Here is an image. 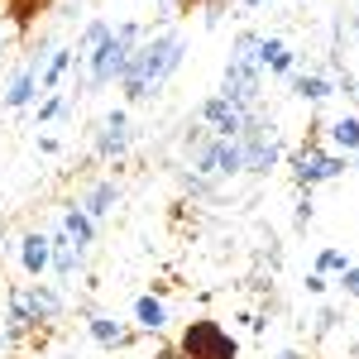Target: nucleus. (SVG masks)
<instances>
[{"mask_svg": "<svg viewBox=\"0 0 359 359\" xmlns=\"http://www.w3.org/2000/svg\"><path fill=\"white\" fill-rule=\"evenodd\" d=\"M182 57H187V39H182L177 29L144 34V43L130 53V67H125V77H120L125 101H149V96H158L168 86V77L182 67Z\"/></svg>", "mask_w": 359, "mask_h": 359, "instance_id": "obj_1", "label": "nucleus"}, {"mask_svg": "<svg viewBox=\"0 0 359 359\" xmlns=\"http://www.w3.org/2000/svg\"><path fill=\"white\" fill-rule=\"evenodd\" d=\"M139 43H144V25H135V20H125V25H115L91 53L82 57L86 62V86L91 91H101V86H115L120 77H125V67H130V53H135Z\"/></svg>", "mask_w": 359, "mask_h": 359, "instance_id": "obj_2", "label": "nucleus"}, {"mask_svg": "<svg viewBox=\"0 0 359 359\" xmlns=\"http://www.w3.org/2000/svg\"><path fill=\"white\" fill-rule=\"evenodd\" d=\"M287 168H292V182H297L302 192H311V187H321V182L345 177V172H350V158H345V154H335V149H326L321 139L311 135L302 149L287 158Z\"/></svg>", "mask_w": 359, "mask_h": 359, "instance_id": "obj_3", "label": "nucleus"}, {"mask_svg": "<svg viewBox=\"0 0 359 359\" xmlns=\"http://www.w3.org/2000/svg\"><path fill=\"white\" fill-rule=\"evenodd\" d=\"M172 345L182 350V359H240V340L225 331L216 316H196V321H187Z\"/></svg>", "mask_w": 359, "mask_h": 359, "instance_id": "obj_4", "label": "nucleus"}, {"mask_svg": "<svg viewBox=\"0 0 359 359\" xmlns=\"http://www.w3.org/2000/svg\"><path fill=\"white\" fill-rule=\"evenodd\" d=\"M240 158H245V172H254V177H269L273 168H283V144H278L273 125L264 120V115L254 111L245 120V130H240Z\"/></svg>", "mask_w": 359, "mask_h": 359, "instance_id": "obj_5", "label": "nucleus"}, {"mask_svg": "<svg viewBox=\"0 0 359 359\" xmlns=\"http://www.w3.org/2000/svg\"><path fill=\"white\" fill-rule=\"evenodd\" d=\"M230 106H240V111H259V96H264V67L254 62V57H230L221 72V91Z\"/></svg>", "mask_w": 359, "mask_h": 359, "instance_id": "obj_6", "label": "nucleus"}, {"mask_svg": "<svg viewBox=\"0 0 359 359\" xmlns=\"http://www.w3.org/2000/svg\"><path fill=\"white\" fill-rule=\"evenodd\" d=\"M192 172L206 177V182H221V177H240L245 172V158H240V144L235 139H201L192 144Z\"/></svg>", "mask_w": 359, "mask_h": 359, "instance_id": "obj_7", "label": "nucleus"}, {"mask_svg": "<svg viewBox=\"0 0 359 359\" xmlns=\"http://www.w3.org/2000/svg\"><path fill=\"white\" fill-rule=\"evenodd\" d=\"M254 111H240V106H230L225 96H206L201 106H196V120H201V130H211L216 139H240L245 130V120Z\"/></svg>", "mask_w": 359, "mask_h": 359, "instance_id": "obj_8", "label": "nucleus"}, {"mask_svg": "<svg viewBox=\"0 0 359 359\" xmlns=\"http://www.w3.org/2000/svg\"><path fill=\"white\" fill-rule=\"evenodd\" d=\"M130 120H125V111H111L106 120H101V130H96V158H125L130 154Z\"/></svg>", "mask_w": 359, "mask_h": 359, "instance_id": "obj_9", "label": "nucleus"}, {"mask_svg": "<svg viewBox=\"0 0 359 359\" xmlns=\"http://www.w3.org/2000/svg\"><path fill=\"white\" fill-rule=\"evenodd\" d=\"M39 96H43V91H39V67H34V62H25V67L5 82L0 106H5V111H29V106H39Z\"/></svg>", "mask_w": 359, "mask_h": 359, "instance_id": "obj_10", "label": "nucleus"}, {"mask_svg": "<svg viewBox=\"0 0 359 359\" xmlns=\"http://www.w3.org/2000/svg\"><path fill=\"white\" fill-rule=\"evenodd\" d=\"M254 62H259L264 72H273V77H292V72H297V53H292L283 39H273V34H259Z\"/></svg>", "mask_w": 359, "mask_h": 359, "instance_id": "obj_11", "label": "nucleus"}, {"mask_svg": "<svg viewBox=\"0 0 359 359\" xmlns=\"http://www.w3.org/2000/svg\"><path fill=\"white\" fill-rule=\"evenodd\" d=\"M48 264H53V245H48V235H43V230H25V235H20V269L39 283V278L48 273Z\"/></svg>", "mask_w": 359, "mask_h": 359, "instance_id": "obj_12", "label": "nucleus"}, {"mask_svg": "<svg viewBox=\"0 0 359 359\" xmlns=\"http://www.w3.org/2000/svg\"><path fill=\"white\" fill-rule=\"evenodd\" d=\"M48 245H53V269L57 283H77V273H82V259H86V249L72 245V235L67 230H57V235H48Z\"/></svg>", "mask_w": 359, "mask_h": 359, "instance_id": "obj_13", "label": "nucleus"}, {"mask_svg": "<svg viewBox=\"0 0 359 359\" xmlns=\"http://www.w3.org/2000/svg\"><path fill=\"white\" fill-rule=\"evenodd\" d=\"M86 335H91L101 350H125V345L135 340V331H130L125 321L106 316V311H91V316H86Z\"/></svg>", "mask_w": 359, "mask_h": 359, "instance_id": "obj_14", "label": "nucleus"}, {"mask_svg": "<svg viewBox=\"0 0 359 359\" xmlns=\"http://www.w3.org/2000/svg\"><path fill=\"white\" fill-rule=\"evenodd\" d=\"M287 82H292V96L306 101V106H321V101H331V96H335V82H331V77H321V72H292Z\"/></svg>", "mask_w": 359, "mask_h": 359, "instance_id": "obj_15", "label": "nucleus"}, {"mask_svg": "<svg viewBox=\"0 0 359 359\" xmlns=\"http://www.w3.org/2000/svg\"><path fill=\"white\" fill-rule=\"evenodd\" d=\"M77 206H82V211L91 216V221L111 216L115 206H120V182H115V177H106V182H96V187H91V192H86L82 201H77Z\"/></svg>", "mask_w": 359, "mask_h": 359, "instance_id": "obj_16", "label": "nucleus"}, {"mask_svg": "<svg viewBox=\"0 0 359 359\" xmlns=\"http://www.w3.org/2000/svg\"><path fill=\"white\" fill-rule=\"evenodd\" d=\"M163 326H168V306H163V297H154V292L135 297V331L158 335Z\"/></svg>", "mask_w": 359, "mask_h": 359, "instance_id": "obj_17", "label": "nucleus"}, {"mask_svg": "<svg viewBox=\"0 0 359 359\" xmlns=\"http://www.w3.org/2000/svg\"><path fill=\"white\" fill-rule=\"evenodd\" d=\"M72 67H77V48H57V53H48L43 72H39V91H43V96H53L57 82H62Z\"/></svg>", "mask_w": 359, "mask_h": 359, "instance_id": "obj_18", "label": "nucleus"}, {"mask_svg": "<svg viewBox=\"0 0 359 359\" xmlns=\"http://www.w3.org/2000/svg\"><path fill=\"white\" fill-rule=\"evenodd\" d=\"M43 10H48V0H0V20L15 25L20 34H29V25H34Z\"/></svg>", "mask_w": 359, "mask_h": 359, "instance_id": "obj_19", "label": "nucleus"}, {"mask_svg": "<svg viewBox=\"0 0 359 359\" xmlns=\"http://www.w3.org/2000/svg\"><path fill=\"white\" fill-rule=\"evenodd\" d=\"M62 230L72 235V245H77V249H91V245H96V221L86 216L77 201H72V206H62Z\"/></svg>", "mask_w": 359, "mask_h": 359, "instance_id": "obj_20", "label": "nucleus"}, {"mask_svg": "<svg viewBox=\"0 0 359 359\" xmlns=\"http://www.w3.org/2000/svg\"><path fill=\"white\" fill-rule=\"evenodd\" d=\"M326 135H331V144H335V154H359V115H340V120H331L326 125Z\"/></svg>", "mask_w": 359, "mask_h": 359, "instance_id": "obj_21", "label": "nucleus"}, {"mask_svg": "<svg viewBox=\"0 0 359 359\" xmlns=\"http://www.w3.org/2000/svg\"><path fill=\"white\" fill-rule=\"evenodd\" d=\"M350 264H355V259H350L345 249H335V245H326L321 254H316V273H326V278H340Z\"/></svg>", "mask_w": 359, "mask_h": 359, "instance_id": "obj_22", "label": "nucleus"}, {"mask_svg": "<svg viewBox=\"0 0 359 359\" xmlns=\"http://www.w3.org/2000/svg\"><path fill=\"white\" fill-rule=\"evenodd\" d=\"M57 115H67V96H43V101H39V106H34V130H39V125H53Z\"/></svg>", "mask_w": 359, "mask_h": 359, "instance_id": "obj_23", "label": "nucleus"}, {"mask_svg": "<svg viewBox=\"0 0 359 359\" xmlns=\"http://www.w3.org/2000/svg\"><path fill=\"white\" fill-rule=\"evenodd\" d=\"M111 29L115 25H106V20H91V25L82 29V39H77V57H86L96 43H101V39H106V34H111Z\"/></svg>", "mask_w": 359, "mask_h": 359, "instance_id": "obj_24", "label": "nucleus"}, {"mask_svg": "<svg viewBox=\"0 0 359 359\" xmlns=\"http://www.w3.org/2000/svg\"><path fill=\"white\" fill-rule=\"evenodd\" d=\"M254 48H259V34H254V29H245V34L235 39V48H230V57H254Z\"/></svg>", "mask_w": 359, "mask_h": 359, "instance_id": "obj_25", "label": "nucleus"}, {"mask_svg": "<svg viewBox=\"0 0 359 359\" xmlns=\"http://www.w3.org/2000/svg\"><path fill=\"white\" fill-rule=\"evenodd\" d=\"M292 221H297V225H311V221H316V201H311V192L297 196V211H292Z\"/></svg>", "mask_w": 359, "mask_h": 359, "instance_id": "obj_26", "label": "nucleus"}, {"mask_svg": "<svg viewBox=\"0 0 359 359\" xmlns=\"http://www.w3.org/2000/svg\"><path fill=\"white\" fill-rule=\"evenodd\" d=\"M335 283H340V292H345V297H359V264H350Z\"/></svg>", "mask_w": 359, "mask_h": 359, "instance_id": "obj_27", "label": "nucleus"}, {"mask_svg": "<svg viewBox=\"0 0 359 359\" xmlns=\"http://www.w3.org/2000/svg\"><path fill=\"white\" fill-rule=\"evenodd\" d=\"M335 326H340V311H335V306H326V311L316 316V335H331Z\"/></svg>", "mask_w": 359, "mask_h": 359, "instance_id": "obj_28", "label": "nucleus"}, {"mask_svg": "<svg viewBox=\"0 0 359 359\" xmlns=\"http://www.w3.org/2000/svg\"><path fill=\"white\" fill-rule=\"evenodd\" d=\"M326 287H331V278H326V273H316V269L306 273V292H311V297H321Z\"/></svg>", "mask_w": 359, "mask_h": 359, "instance_id": "obj_29", "label": "nucleus"}, {"mask_svg": "<svg viewBox=\"0 0 359 359\" xmlns=\"http://www.w3.org/2000/svg\"><path fill=\"white\" fill-rule=\"evenodd\" d=\"M154 359H182V350H177V345H158V350H154Z\"/></svg>", "mask_w": 359, "mask_h": 359, "instance_id": "obj_30", "label": "nucleus"}, {"mask_svg": "<svg viewBox=\"0 0 359 359\" xmlns=\"http://www.w3.org/2000/svg\"><path fill=\"white\" fill-rule=\"evenodd\" d=\"M39 154H57V139L53 135H39Z\"/></svg>", "mask_w": 359, "mask_h": 359, "instance_id": "obj_31", "label": "nucleus"}, {"mask_svg": "<svg viewBox=\"0 0 359 359\" xmlns=\"http://www.w3.org/2000/svg\"><path fill=\"white\" fill-rule=\"evenodd\" d=\"M273 359H306V355H302V350H292V345H287V350H278Z\"/></svg>", "mask_w": 359, "mask_h": 359, "instance_id": "obj_32", "label": "nucleus"}, {"mask_svg": "<svg viewBox=\"0 0 359 359\" xmlns=\"http://www.w3.org/2000/svg\"><path fill=\"white\" fill-rule=\"evenodd\" d=\"M5 350H10V335H5V331H0V355H5Z\"/></svg>", "mask_w": 359, "mask_h": 359, "instance_id": "obj_33", "label": "nucleus"}, {"mask_svg": "<svg viewBox=\"0 0 359 359\" xmlns=\"http://www.w3.org/2000/svg\"><path fill=\"white\" fill-rule=\"evenodd\" d=\"M240 5H245V10H259V5H264V0H240Z\"/></svg>", "mask_w": 359, "mask_h": 359, "instance_id": "obj_34", "label": "nucleus"}, {"mask_svg": "<svg viewBox=\"0 0 359 359\" xmlns=\"http://www.w3.org/2000/svg\"><path fill=\"white\" fill-rule=\"evenodd\" d=\"M0 259H5V221H0Z\"/></svg>", "mask_w": 359, "mask_h": 359, "instance_id": "obj_35", "label": "nucleus"}, {"mask_svg": "<svg viewBox=\"0 0 359 359\" xmlns=\"http://www.w3.org/2000/svg\"><path fill=\"white\" fill-rule=\"evenodd\" d=\"M0 34H5V20H0ZM0 57H5V53H0Z\"/></svg>", "mask_w": 359, "mask_h": 359, "instance_id": "obj_36", "label": "nucleus"}]
</instances>
